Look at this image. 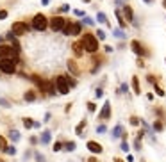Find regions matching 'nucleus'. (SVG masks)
Masks as SVG:
<instances>
[{
    "instance_id": "f257e3e1",
    "label": "nucleus",
    "mask_w": 166,
    "mask_h": 162,
    "mask_svg": "<svg viewBox=\"0 0 166 162\" xmlns=\"http://www.w3.org/2000/svg\"><path fill=\"white\" fill-rule=\"evenodd\" d=\"M81 43H82L84 50L88 52V53H96V52H98V39H96L95 34L86 32L82 36V39H81Z\"/></svg>"
},
{
    "instance_id": "f03ea898",
    "label": "nucleus",
    "mask_w": 166,
    "mask_h": 162,
    "mask_svg": "<svg viewBox=\"0 0 166 162\" xmlns=\"http://www.w3.org/2000/svg\"><path fill=\"white\" fill-rule=\"evenodd\" d=\"M50 25V20L43 14V13H38V14H34V18H32V29H36V31L40 32H45V29Z\"/></svg>"
},
{
    "instance_id": "7ed1b4c3",
    "label": "nucleus",
    "mask_w": 166,
    "mask_h": 162,
    "mask_svg": "<svg viewBox=\"0 0 166 162\" xmlns=\"http://www.w3.org/2000/svg\"><path fill=\"white\" fill-rule=\"evenodd\" d=\"M54 84H55V89L59 91V94H68L70 93V84H68L64 75H57L54 79Z\"/></svg>"
},
{
    "instance_id": "20e7f679",
    "label": "nucleus",
    "mask_w": 166,
    "mask_h": 162,
    "mask_svg": "<svg viewBox=\"0 0 166 162\" xmlns=\"http://www.w3.org/2000/svg\"><path fill=\"white\" fill-rule=\"evenodd\" d=\"M31 31V25L29 23H25V21H14L13 23V27H11V32L18 38V36H25V34H29Z\"/></svg>"
},
{
    "instance_id": "39448f33",
    "label": "nucleus",
    "mask_w": 166,
    "mask_h": 162,
    "mask_svg": "<svg viewBox=\"0 0 166 162\" xmlns=\"http://www.w3.org/2000/svg\"><path fill=\"white\" fill-rule=\"evenodd\" d=\"M50 20V29H52L54 32H62V29H64V25H66V18L64 16H52V18H48Z\"/></svg>"
},
{
    "instance_id": "423d86ee",
    "label": "nucleus",
    "mask_w": 166,
    "mask_h": 162,
    "mask_svg": "<svg viewBox=\"0 0 166 162\" xmlns=\"http://www.w3.org/2000/svg\"><path fill=\"white\" fill-rule=\"evenodd\" d=\"M0 71L6 75H13L16 71V61L14 59H2L0 61Z\"/></svg>"
},
{
    "instance_id": "0eeeda50",
    "label": "nucleus",
    "mask_w": 166,
    "mask_h": 162,
    "mask_svg": "<svg viewBox=\"0 0 166 162\" xmlns=\"http://www.w3.org/2000/svg\"><path fill=\"white\" fill-rule=\"evenodd\" d=\"M14 55H18V52L9 45H0V61L2 59H14Z\"/></svg>"
},
{
    "instance_id": "6e6552de",
    "label": "nucleus",
    "mask_w": 166,
    "mask_h": 162,
    "mask_svg": "<svg viewBox=\"0 0 166 162\" xmlns=\"http://www.w3.org/2000/svg\"><path fill=\"white\" fill-rule=\"evenodd\" d=\"M130 48H132V52H134V53L138 55V57H139V59L148 55L146 48H145V46H143V45H141V43H139L138 39H132V41H130Z\"/></svg>"
},
{
    "instance_id": "1a4fd4ad",
    "label": "nucleus",
    "mask_w": 166,
    "mask_h": 162,
    "mask_svg": "<svg viewBox=\"0 0 166 162\" xmlns=\"http://www.w3.org/2000/svg\"><path fill=\"white\" fill-rule=\"evenodd\" d=\"M86 148L93 153V155H100V153L104 152L102 144H100V142H96V141H88V142H86Z\"/></svg>"
},
{
    "instance_id": "9d476101",
    "label": "nucleus",
    "mask_w": 166,
    "mask_h": 162,
    "mask_svg": "<svg viewBox=\"0 0 166 162\" xmlns=\"http://www.w3.org/2000/svg\"><path fill=\"white\" fill-rule=\"evenodd\" d=\"M123 18L129 21V23H134V21H136L134 11H132V7H130V6H127V4L123 6Z\"/></svg>"
},
{
    "instance_id": "9b49d317",
    "label": "nucleus",
    "mask_w": 166,
    "mask_h": 162,
    "mask_svg": "<svg viewBox=\"0 0 166 162\" xmlns=\"http://www.w3.org/2000/svg\"><path fill=\"white\" fill-rule=\"evenodd\" d=\"M109 118H111V101H105L100 111V120H109Z\"/></svg>"
},
{
    "instance_id": "f8f14e48",
    "label": "nucleus",
    "mask_w": 166,
    "mask_h": 162,
    "mask_svg": "<svg viewBox=\"0 0 166 162\" xmlns=\"http://www.w3.org/2000/svg\"><path fill=\"white\" fill-rule=\"evenodd\" d=\"M114 14H116V20H118V25H120V29H125V27H127V20L123 18V13H122V11L116 7Z\"/></svg>"
},
{
    "instance_id": "ddd939ff",
    "label": "nucleus",
    "mask_w": 166,
    "mask_h": 162,
    "mask_svg": "<svg viewBox=\"0 0 166 162\" xmlns=\"http://www.w3.org/2000/svg\"><path fill=\"white\" fill-rule=\"evenodd\" d=\"M72 48H73V53H75V55H77V57H82L84 55V46H82V43H81V41H77V43H73L72 45Z\"/></svg>"
},
{
    "instance_id": "4468645a",
    "label": "nucleus",
    "mask_w": 166,
    "mask_h": 162,
    "mask_svg": "<svg viewBox=\"0 0 166 162\" xmlns=\"http://www.w3.org/2000/svg\"><path fill=\"white\" fill-rule=\"evenodd\" d=\"M123 127H122V125H120V123H118V125H116V127H114L113 128V132H111V135H113V139H118V137H123Z\"/></svg>"
},
{
    "instance_id": "2eb2a0df",
    "label": "nucleus",
    "mask_w": 166,
    "mask_h": 162,
    "mask_svg": "<svg viewBox=\"0 0 166 162\" xmlns=\"http://www.w3.org/2000/svg\"><path fill=\"white\" fill-rule=\"evenodd\" d=\"M66 66H68V70H70V71H72V73H73V77H79V73H81V70H79V66H77V62H75V61H72V59H70Z\"/></svg>"
},
{
    "instance_id": "dca6fc26",
    "label": "nucleus",
    "mask_w": 166,
    "mask_h": 162,
    "mask_svg": "<svg viewBox=\"0 0 166 162\" xmlns=\"http://www.w3.org/2000/svg\"><path fill=\"white\" fill-rule=\"evenodd\" d=\"M81 34H82V23H81V21H73L72 36H81Z\"/></svg>"
},
{
    "instance_id": "f3484780",
    "label": "nucleus",
    "mask_w": 166,
    "mask_h": 162,
    "mask_svg": "<svg viewBox=\"0 0 166 162\" xmlns=\"http://www.w3.org/2000/svg\"><path fill=\"white\" fill-rule=\"evenodd\" d=\"M50 139H52V134H50L48 130H45L41 134V137H40V142H41V144H48V142H50Z\"/></svg>"
},
{
    "instance_id": "a211bd4d",
    "label": "nucleus",
    "mask_w": 166,
    "mask_h": 162,
    "mask_svg": "<svg viewBox=\"0 0 166 162\" xmlns=\"http://www.w3.org/2000/svg\"><path fill=\"white\" fill-rule=\"evenodd\" d=\"M113 36L116 38V39H125V38H127V34L123 32V29H118V27L113 29Z\"/></svg>"
},
{
    "instance_id": "6ab92c4d",
    "label": "nucleus",
    "mask_w": 166,
    "mask_h": 162,
    "mask_svg": "<svg viewBox=\"0 0 166 162\" xmlns=\"http://www.w3.org/2000/svg\"><path fill=\"white\" fill-rule=\"evenodd\" d=\"M72 27H73V21L66 20V25H64V29H62V34H64V36H72Z\"/></svg>"
},
{
    "instance_id": "aec40b11",
    "label": "nucleus",
    "mask_w": 166,
    "mask_h": 162,
    "mask_svg": "<svg viewBox=\"0 0 166 162\" xmlns=\"http://www.w3.org/2000/svg\"><path fill=\"white\" fill-rule=\"evenodd\" d=\"M132 89H134V94H141V87H139V79L138 77H132Z\"/></svg>"
},
{
    "instance_id": "412c9836",
    "label": "nucleus",
    "mask_w": 166,
    "mask_h": 162,
    "mask_svg": "<svg viewBox=\"0 0 166 162\" xmlns=\"http://www.w3.org/2000/svg\"><path fill=\"white\" fill-rule=\"evenodd\" d=\"M7 137H9L13 142L20 141V132H18V130H9V135H7Z\"/></svg>"
},
{
    "instance_id": "4be33fe9",
    "label": "nucleus",
    "mask_w": 166,
    "mask_h": 162,
    "mask_svg": "<svg viewBox=\"0 0 166 162\" xmlns=\"http://www.w3.org/2000/svg\"><path fill=\"white\" fill-rule=\"evenodd\" d=\"M23 100H25V101H34V100H36V93H34V91H25Z\"/></svg>"
},
{
    "instance_id": "5701e85b",
    "label": "nucleus",
    "mask_w": 166,
    "mask_h": 162,
    "mask_svg": "<svg viewBox=\"0 0 166 162\" xmlns=\"http://www.w3.org/2000/svg\"><path fill=\"white\" fill-rule=\"evenodd\" d=\"M75 148H77V142L70 141V142H64V148H62V150H66V152H73Z\"/></svg>"
},
{
    "instance_id": "b1692460",
    "label": "nucleus",
    "mask_w": 166,
    "mask_h": 162,
    "mask_svg": "<svg viewBox=\"0 0 166 162\" xmlns=\"http://www.w3.org/2000/svg\"><path fill=\"white\" fill-rule=\"evenodd\" d=\"M164 130V123H161V120L154 121V132H163Z\"/></svg>"
},
{
    "instance_id": "393cba45",
    "label": "nucleus",
    "mask_w": 166,
    "mask_h": 162,
    "mask_svg": "<svg viewBox=\"0 0 166 162\" xmlns=\"http://www.w3.org/2000/svg\"><path fill=\"white\" fill-rule=\"evenodd\" d=\"M96 21H98V23H107V16H105V13L98 11V13H96Z\"/></svg>"
},
{
    "instance_id": "a878e982",
    "label": "nucleus",
    "mask_w": 166,
    "mask_h": 162,
    "mask_svg": "<svg viewBox=\"0 0 166 162\" xmlns=\"http://www.w3.org/2000/svg\"><path fill=\"white\" fill-rule=\"evenodd\" d=\"M84 127H86V120H82V121H81L79 125H77V128H75V134H77V135H82Z\"/></svg>"
},
{
    "instance_id": "bb28decb",
    "label": "nucleus",
    "mask_w": 166,
    "mask_h": 162,
    "mask_svg": "<svg viewBox=\"0 0 166 162\" xmlns=\"http://www.w3.org/2000/svg\"><path fill=\"white\" fill-rule=\"evenodd\" d=\"M81 23H82V25H89V27H93L95 20H93V18H89V16H84L82 20H81Z\"/></svg>"
},
{
    "instance_id": "cd10ccee",
    "label": "nucleus",
    "mask_w": 166,
    "mask_h": 162,
    "mask_svg": "<svg viewBox=\"0 0 166 162\" xmlns=\"http://www.w3.org/2000/svg\"><path fill=\"white\" fill-rule=\"evenodd\" d=\"M95 36H96V39H100V41H104L105 39V36H107V34H105L104 31H102V29H98V31L95 32Z\"/></svg>"
},
{
    "instance_id": "c85d7f7f",
    "label": "nucleus",
    "mask_w": 166,
    "mask_h": 162,
    "mask_svg": "<svg viewBox=\"0 0 166 162\" xmlns=\"http://www.w3.org/2000/svg\"><path fill=\"white\" fill-rule=\"evenodd\" d=\"M34 123H36V121H32L31 118H25V120H23V127H25V128H32Z\"/></svg>"
},
{
    "instance_id": "c756f323",
    "label": "nucleus",
    "mask_w": 166,
    "mask_h": 162,
    "mask_svg": "<svg viewBox=\"0 0 166 162\" xmlns=\"http://www.w3.org/2000/svg\"><path fill=\"white\" fill-rule=\"evenodd\" d=\"M154 91H156V94L157 96H164V89H163V87H161V86H154Z\"/></svg>"
},
{
    "instance_id": "7c9ffc66",
    "label": "nucleus",
    "mask_w": 166,
    "mask_h": 162,
    "mask_svg": "<svg viewBox=\"0 0 166 162\" xmlns=\"http://www.w3.org/2000/svg\"><path fill=\"white\" fill-rule=\"evenodd\" d=\"M129 121H130V125H132V127H138V125L141 123V120H139L138 116H130V120H129Z\"/></svg>"
},
{
    "instance_id": "2f4dec72",
    "label": "nucleus",
    "mask_w": 166,
    "mask_h": 162,
    "mask_svg": "<svg viewBox=\"0 0 166 162\" xmlns=\"http://www.w3.org/2000/svg\"><path fill=\"white\" fill-rule=\"evenodd\" d=\"M6 150H7V142H6V139H4V137H0V152L6 153Z\"/></svg>"
},
{
    "instance_id": "473e14b6",
    "label": "nucleus",
    "mask_w": 166,
    "mask_h": 162,
    "mask_svg": "<svg viewBox=\"0 0 166 162\" xmlns=\"http://www.w3.org/2000/svg\"><path fill=\"white\" fill-rule=\"evenodd\" d=\"M120 150L125 153H129V142L127 141H122V144H120Z\"/></svg>"
},
{
    "instance_id": "72a5a7b5",
    "label": "nucleus",
    "mask_w": 166,
    "mask_h": 162,
    "mask_svg": "<svg viewBox=\"0 0 166 162\" xmlns=\"http://www.w3.org/2000/svg\"><path fill=\"white\" fill-rule=\"evenodd\" d=\"M105 132H107V127H105V125H98V127H96V134H105Z\"/></svg>"
},
{
    "instance_id": "f704fd0d",
    "label": "nucleus",
    "mask_w": 166,
    "mask_h": 162,
    "mask_svg": "<svg viewBox=\"0 0 166 162\" xmlns=\"http://www.w3.org/2000/svg\"><path fill=\"white\" fill-rule=\"evenodd\" d=\"M34 159H36V162H45V157H43L40 152H36L34 153Z\"/></svg>"
},
{
    "instance_id": "c9c22d12",
    "label": "nucleus",
    "mask_w": 166,
    "mask_h": 162,
    "mask_svg": "<svg viewBox=\"0 0 166 162\" xmlns=\"http://www.w3.org/2000/svg\"><path fill=\"white\" fill-rule=\"evenodd\" d=\"M62 148H64V144H62V142H55V144H54V152H61Z\"/></svg>"
},
{
    "instance_id": "e433bc0d",
    "label": "nucleus",
    "mask_w": 166,
    "mask_h": 162,
    "mask_svg": "<svg viewBox=\"0 0 166 162\" xmlns=\"http://www.w3.org/2000/svg\"><path fill=\"white\" fill-rule=\"evenodd\" d=\"M88 111H89V112L96 111V103H95V101H89V103H88Z\"/></svg>"
},
{
    "instance_id": "4c0bfd02",
    "label": "nucleus",
    "mask_w": 166,
    "mask_h": 162,
    "mask_svg": "<svg viewBox=\"0 0 166 162\" xmlns=\"http://www.w3.org/2000/svg\"><path fill=\"white\" fill-rule=\"evenodd\" d=\"M64 77H66V80L70 84V87H75V86H77V80H73L72 77H68V75H64Z\"/></svg>"
},
{
    "instance_id": "58836bf2",
    "label": "nucleus",
    "mask_w": 166,
    "mask_h": 162,
    "mask_svg": "<svg viewBox=\"0 0 166 162\" xmlns=\"http://www.w3.org/2000/svg\"><path fill=\"white\" fill-rule=\"evenodd\" d=\"M6 153H7V155H16V148H14V146H7Z\"/></svg>"
},
{
    "instance_id": "ea45409f",
    "label": "nucleus",
    "mask_w": 166,
    "mask_h": 162,
    "mask_svg": "<svg viewBox=\"0 0 166 162\" xmlns=\"http://www.w3.org/2000/svg\"><path fill=\"white\" fill-rule=\"evenodd\" d=\"M146 80L150 82L152 86H156V84H157V82H156V75H146Z\"/></svg>"
},
{
    "instance_id": "a19ab883",
    "label": "nucleus",
    "mask_w": 166,
    "mask_h": 162,
    "mask_svg": "<svg viewBox=\"0 0 166 162\" xmlns=\"http://www.w3.org/2000/svg\"><path fill=\"white\" fill-rule=\"evenodd\" d=\"M118 93H129V84H122L120 86V91Z\"/></svg>"
},
{
    "instance_id": "79ce46f5",
    "label": "nucleus",
    "mask_w": 166,
    "mask_h": 162,
    "mask_svg": "<svg viewBox=\"0 0 166 162\" xmlns=\"http://www.w3.org/2000/svg\"><path fill=\"white\" fill-rule=\"evenodd\" d=\"M95 96H96V98H102V96H104V89H102V87H98V89L95 91Z\"/></svg>"
},
{
    "instance_id": "37998d69",
    "label": "nucleus",
    "mask_w": 166,
    "mask_h": 162,
    "mask_svg": "<svg viewBox=\"0 0 166 162\" xmlns=\"http://www.w3.org/2000/svg\"><path fill=\"white\" fill-rule=\"evenodd\" d=\"M59 11H61V13H68V11H70V6H68V4H62L61 7H59Z\"/></svg>"
},
{
    "instance_id": "c03bdc74",
    "label": "nucleus",
    "mask_w": 166,
    "mask_h": 162,
    "mask_svg": "<svg viewBox=\"0 0 166 162\" xmlns=\"http://www.w3.org/2000/svg\"><path fill=\"white\" fill-rule=\"evenodd\" d=\"M73 14H75V16H81V18L86 16V14H84V11H81V9H75V11H73Z\"/></svg>"
},
{
    "instance_id": "a18cd8bd",
    "label": "nucleus",
    "mask_w": 166,
    "mask_h": 162,
    "mask_svg": "<svg viewBox=\"0 0 166 162\" xmlns=\"http://www.w3.org/2000/svg\"><path fill=\"white\" fill-rule=\"evenodd\" d=\"M0 105H2V107H6V109H7V107H11V105H9V101H7V100H4V98H0Z\"/></svg>"
},
{
    "instance_id": "49530a36",
    "label": "nucleus",
    "mask_w": 166,
    "mask_h": 162,
    "mask_svg": "<svg viewBox=\"0 0 166 162\" xmlns=\"http://www.w3.org/2000/svg\"><path fill=\"white\" fill-rule=\"evenodd\" d=\"M6 18H7V11L2 9V11H0V20H6Z\"/></svg>"
},
{
    "instance_id": "de8ad7c7",
    "label": "nucleus",
    "mask_w": 166,
    "mask_h": 162,
    "mask_svg": "<svg viewBox=\"0 0 166 162\" xmlns=\"http://www.w3.org/2000/svg\"><path fill=\"white\" fill-rule=\"evenodd\" d=\"M50 118H52V114H50V112H47V114H45V120H43V121H50Z\"/></svg>"
},
{
    "instance_id": "09e8293b",
    "label": "nucleus",
    "mask_w": 166,
    "mask_h": 162,
    "mask_svg": "<svg viewBox=\"0 0 166 162\" xmlns=\"http://www.w3.org/2000/svg\"><path fill=\"white\" fill-rule=\"evenodd\" d=\"M145 66V62H143V59H138V68H143Z\"/></svg>"
},
{
    "instance_id": "8fccbe9b",
    "label": "nucleus",
    "mask_w": 166,
    "mask_h": 162,
    "mask_svg": "<svg viewBox=\"0 0 166 162\" xmlns=\"http://www.w3.org/2000/svg\"><path fill=\"white\" fill-rule=\"evenodd\" d=\"M127 162H134V157H132V155H130V153H129V155H127Z\"/></svg>"
},
{
    "instance_id": "3c124183",
    "label": "nucleus",
    "mask_w": 166,
    "mask_h": 162,
    "mask_svg": "<svg viewBox=\"0 0 166 162\" xmlns=\"http://www.w3.org/2000/svg\"><path fill=\"white\" fill-rule=\"evenodd\" d=\"M105 48V52H107V53H111V52H113V46H109V45H107V46H104Z\"/></svg>"
},
{
    "instance_id": "603ef678",
    "label": "nucleus",
    "mask_w": 166,
    "mask_h": 162,
    "mask_svg": "<svg viewBox=\"0 0 166 162\" xmlns=\"http://www.w3.org/2000/svg\"><path fill=\"white\" fill-rule=\"evenodd\" d=\"M41 4H43V6H48V4H50V0H41Z\"/></svg>"
},
{
    "instance_id": "864d4df0",
    "label": "nucleus",
    "mask_w": 166,
    "mask_h": 162,
    "mask_svg": "<svg viewBox=\"0 0 166 162\" xmlns=\"http://www.w3.org/2000/svg\"><path fill=\"white\" fill-rule=\"evenodd\" d=\"M88 162H96V159H95V157H91V159H89Z\"/></svg>"
},
{
    "instance_id": "5fc2aeb1",
    "label": "nucleus",
    "mask_w": 166,
    "mask_h": 162,
    "mask_svg": "<svg viewBox=\"0 0 166 162\" xmlns=\"http://www.w3.org/2000/svg\"><path fill=\"white\" fill-rule=\"evenodd\" d=\"M143 2H146V4H152V2H154V0H143Z\"/></svg>"
},
{
    "instance_id": "6e6d98bb",
    "label": "nucleus",
    "mask_w": 166,
    "mask_h": 162,
    "mask_svg": "<svg viewBox=\"0 0 166 162\" xmlns=\"http://www.w3.org/2000/svg\"><path fill=\"white\" fill-rule=\"evenodd\" d=\"M2 43H4V36H0V45H2Z\"/></svg>"
},
{
    "instance_id": "4d7b16f0",
    "label": "nucleus",
    "mask_w": 166,
    "mask_h": 162,
    "mask_svg": "<svg viewBox=\"0 0 166 162\" xmlns=\"http://www.w3.org/2000/svg\"><path fill=\"white\" fill-rule=\"evenodd\" d=\"M114 162H123L122 159H114Z\"/></svg>"
},
{
    "instance_id": "13d9d810",
    "label": "nucleus",
    "mask_w": 166,
    "mask_h": 162,
    "mask_svg": "<svg viewBox=\"0 0 166 162\" xmlns=\"http://www.w3.org/2000/svg\"><path fill=\"white\" fill-rule=\"evenodd\" d=\"M120 2H123V4H127V2H129V0H120Z\"/></svg>"
},
{
    "instance_id": "bf43d9fd",
    "label": "nucleus",
    "mask_w": 166,
    "mask_h": 162,
    "mask_svg": "<svg viewBox=\"0 0 166 162\" xmlns=\"http://www.w3.org/2000/svg\"><path fill=\"white\" fill-rule=\"evenodd\" d=\"M163 6H164V7H166V0H163Z\"/></svg>"
},
{
    "instance_id": "052dcab7",
    "label": "nucleus",
    "mask_w": 166,
    "mask_h": 162,
    "mask_svg": "<svg viewBox=\"0 0 166 162\" xmlns=\"http://www.w3.org/2000/svg\"><path fill=\"white\" fill-rule=\"evenodd\" d=\"M164 62H166V59H164Z\"/></svg>"
}]
</instances>
